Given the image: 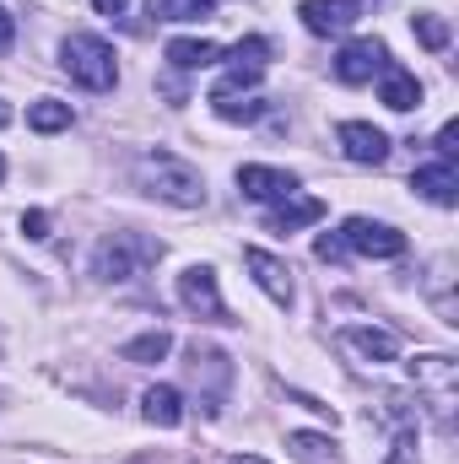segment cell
Segmentation results:
<instances>
[{
	"instance_id": "2e32d148",
	"label": "cell",
	"mask_w": 459,
	"mask_h": 464,
	"mask_svg": "<svg viewBox=\"0 0 459 464\" xmlns=\"http://www.w3.org/2000/svg\"><path fill=\"white\" fill-rule=\"evenodd\" d=\"M217 60H222V49L206 44V38H173V44H168V65H173V71H206V65H217Z\"/></svg>"
},
{
	"instance_id": "3957f363",
	"label": "cell",
	"mask_w": 459,
	"mask_h": 464,
	"mask_svg": "<svg viewBox=\"0 0 459 464\" xmlns=\"http://www.w3.org/2000/svg\"><path fill=\"white\" fill-rule=\"evenodd\" d=\"M157 254H162V243H151V237H141V232H114V237L98 243L93 270H98L103 281H130V276H141V265H151Z\"/></svg>"
},
{
	"instance_id": "484cf974",
	"label": "cell",
	"mask_w": 459,
	"mask_h": 464,
	"mask_svg": "<svg viewBox=\"0 0 459 464\" xmlns=\"http://www.w3.org/2000/svg\"><path fill=\"white\" fill-rule=\"evenodd\" d=\"M93 5H98V16H124L130 0H93Z\"/></svg>"
},
{
	"instance_id": "8fae6325",
	"label": "cell",
	"mask_w": 459,
	"mask_h": 464,
	"mask_svg": "<svg viewBox=\"0 0 459 464\" xmlns=\"http://www.w3.org/2000/svg\"><path fill=\"white\" fill-rule=\"evenodd\" d=\"M378 98H384V109H395V114H411V109H422V82L405 71V65H384L378 71Z\"/></svg>"
},
{
	"instance_id": "5bb4252c",
	"label": "cell",
	"mask_w": 459,
	"mask_h": 464,
	"mask_svg": "<svg viewBox=\"0 0 459 464\" xmlns=\"http://www.w3.org/2000/svg\"><path fill=\"white\" fill-rule=\"evenodd\" d=\"M336 346H341V351H356L362 362H395L400 341H395L389 330H341V335H336Z\"/></svg>"
},
{
	"instance_id": "ba28073f",
	"label": "cell",
	"mask_w": 459,
	"mask_h": 464,
	"mask_svg": "<svg viewBox=\"0 0 459 464\" xmlns=\"http://www.w3.org/2000/svg\"><path fill=\"white\" fill-rule=\"evenodd\" d=\"M298 16H303V27H308V33H319V38H341V33L356 27L362 5H356V0H303V5H298Z\"/></svg>"
},
{
	"instance_id": "52a82bcc",
	"label": "cell",
	"mask_w": 459,
	"mask_h": 464,
	"mask_svg": "<svg viewBox=\"0 0 459 464\" xmlns=\"http://www.w3.org/2000/svg\"><path fill=\"white\" fill-rule=\"evenodd\" d=\"M384 65H389V49H384L378 38H356V44H346L341 54H336V76H341L346 87H362V82H373Z\"/></svg>"
},
{
	"instance_id": "83f0119b",
	"label": "cell",
	"mask_w": 459,
	"mask_h": 464,
	"mask_svg": "<svg viewBox=\"0 0 459 464\" xmlns=\"http://www.w3.org/2000/svg\"><path fill=\"white\" fill-rule=\"evenodd\" d=\"M0 179H5V157H0Z\"/></svg>"
},
{
	"instance_id": "8992f818",
	"label": "cell",
	"mask_w": 459,
	"mask_h": 464,
	"mask_svg": "<svg viewBox=\"0 0 459 464\" xmlns=\"http://www.w3.org/2000/svg\"><path fill=\"white\" fill-rule=\"evenodd\" d=\"M336 243L351 248V254H367V259H400V254H405V232L384 227V222H367V217H351V222L336 232Z\"/></svg>"
},
{
	"instance_id": "7402d4cb",
	"label": "cell",
	"mask_w": 459,
	"mask_h": 464,
	"mask_svg": "<svg viewBox=\"0 0 459 464\" xmlns=\"http://www.w3.org/2000/svg\"><path fill=\"white\" fill-rule=\"evenodd\" d=\"M287 449H292V454H298L303 464H319V459H325V449H330V443H325L319 432H292V438H287Z\"/></svg>"
},
{
	"instance_id": "5b68a950",
	"label": "cell",
	"mask_w": 459,
	"mask_h": 464,
	"mask_svg": "<svg viewBox=\"0 0 459 464\" xmlns=\"http://www.w3.org/2000/svg\"><path fill=\"white\" fill-rule=\"evenodd\" d=\"M179 303H184L190 314H200L206 324H232L228 303H222V292H217V270H211V265H190V270L179 276Z\"/></svg>"
},
{
	"instance_id": "d6986e66",
	"label": "cell",
	"mask_w": 459,
	"mask_h": 464,
	"mask_svg": "<svg viewBox=\"0 0 459 464\" xmlns=\"http://www.w3.org/2000/svg\"><path fill=\"white\" fill-rule=\"evenodd\" d=\"M27 124H33L38 135H54V130H65V124H71V103H54V98H38V103L27 109Z\"/></svg>"
},
{
	"instance_id": "30bf717a",
	"label": "cell",
	"mask_w": 459,
	"mask_h": 464,
	"mask_svg": "<svg viewBox=\"0 0 459 464\" xmlns=\"http://www.w3.org/2000/svg\"><path fill=\"white\" fill-rule=\"evenodd\" d=\"M243 265L254 270V281H259V292L270 297V303H292V270L276 259V254H265V248H243Z\"/></svg>"
},
{
	"instance_id": "6da1fadb",
	"label": "cell",
	"mask_w": 459,
	"mask_h": 464,
	"mask_svg": "<svg viewBox=\"0 0 459 464\" xmlns=\"http://www.w3.org/2000/svg\"><path fill=\"white\" fill-rule=\"evenodd\" d=\"M135 184H141L146 195H157V200L179 206V211L206 206V184H200V173H195L190 162L168 157V151H146V157L135 162Z\"/></svg>"
},
{
	"instance_id": "7a4b0ae2",
	"label": "cell",
	"mask_w": 459,
	"mask_h": 464,
	"mask_svg": "<svg viewBox=\"0 0 459 464\" xmlns=\"http://www.w3.org/2000/svg\"><path fill=\"white\" fill-rule=\"evenodd\" d=\"M60 65H65V76L82 82L87 92H109L119 82L114 49H109L103 38H93V33H71V38L60 44Z\"/></svg>"
},
{
	"instance_id": "d4e9b609",
	"label": "cell",
	"mask_w": 459,
	"mask_h": 464,
	"mask_svg": "<svg viewBox=\"0 0 459 464\" xmlns=\"http://www.w3.org/2000/svg\"><path fill=\"white\" fill-rule=\"evenodd\" d=\"M11 38H16V22H11V16H5V11H0V54H5V49H11Z\"/></svg>"
},
{
	"instance_id": "9c48e42d",
	"label": "cell",
	"mask_w": 459,
	"mask_h": 464,
	"mask_svg": "<svg viewBox=\"0 0 459 464\" xmlns=\"http://www.w3.org/2000/svg\"><path fill=\"white\" fill-rule=\"evenodd\" d=\"M336 135H341V151L351 162H362V168L389 162V135H384V130H373V124H362V119H346Z\"/></svg>"
},
{
	"instance_id": "ffe728a7",
	"label": "cell",
	"mask_w": 459,
	"mask_h": 464,
	"mask_svg": "<svg viewBox=\"0 0 459 464\" xmlns=\"http://www.w3.org/2000/svg\"><path fill=\"white\" fill-rule=\"evenodd\" d=\"M168 351H173V335L168 330H151V335H135L124 346V362H162Z\"/></svg>"
},
{
	"instance_id": "44dd1931",
	"label": "cell",
	"mask_w": 459,
	"mask_h": 464,
	"mask_svg": "<svg viewBox=\"0 0 459 464\" xmlns=\"http://www.w3.org/2000/svg\"><path fill=\"white\" fill-rule=\"evenodd\" d=\"M411 27H416V38H422L427 49H449V38H454V33H449V22H444L438 11H422Z\"/></svg>"
},
{
	"instance_id": "9a60e30c",
	"label": "cell",
	"mask_w": 459,
	"mask_h": 464,
	"mask_svg": "<svg viewBox=\"0 0 459 464\" xmlns=\"http://www.w3.org/2000/svg\"><path fill=\"white\" fill-rule=\"evenodd\" d=\"M141 416H146L151 427H179V421H184V394L168 389V383H157V389L141 394Z\"/></svg>"
},
{
	"instance_id": "4316f807",
	"label": "cell",
	"mask_w": 459,
	"mask_h": 464,
	"mask_svg": "<svg viewBox=\"0 0 459 464\" xmlns=\"http://www.w3.org/2000/svg\"><path fill=\"white\" fill-rule=\"evenodd\" d=\"M232 464H265V459H254V454H238V459H232Z\"/></svg>"
},
{
	"instance_id": "e0dca14e",
	"label": "cell",
	"mask_w": 459,
	"mask_h": 464,
	"mask_svg": "<svg viewBox=\"0 0 459 464\" xmlns=\"http://www.w3.org/2000/svg\"><path fill=\"white\" fill-rule=\"evenodd\" d=\"M319 217H325L319 200H281V206L265 217V232H298V227H308V222H319Z\"/></svg>"
},
{
	"instance_id": "cb8c5ba5",
	"label": "cell",
	"mask_w": 459,
	"mask_h": 464,
	"mask_svg": "<svg viewBox=\"0 0 459 464\" xmlns=\"http://www.w3.org/2000/svg\"><path fill=\"white\" fill-rule=\"evenodd\" d=\"M22 232H27V237H49V217H44V211H27V217H22Z\"/></svg>"
},
{
	"instance_id": "f1b7e54d",
	"label": "cell",
	"mask_w": 459,
	"mask_h": 464,
	"mask_svg": "<svg viewBox=\"0 0 459 464\" xmlns=\"http://www.w3.org/2000/svg\"><path fill=\"white\" fill-rule=\"evenodd\" d=\"M5 119H11V114H5V109H0V124H5Z\"/></svg>"
},
{
	"instance_id": "4fadbf2b",
	"label": "cell",
	"mask_w": 459,
	"mask_h": 464,
	"mask_svg": "<svg viewBox=\"0 0 459 464\" xmlns=\"http://www.w3.org/2000/svg\"><path fill=\"white\" fill-rule=\"evenodd\" d=\"M411 189H416V195H427L433 206H454V200H459V173H454V162L416 168V173H411Z\"/></svg>"
},
{
	"instance_id": "277c9868",
	"label": "cell",
	"mask_w": 459,
	"mask_h": 464,
	"mask_svg": "<svg viewBox=\"0 0 459 464\" xmlns=\"http://www.w3.org/2000/svg\"><path fill=\"white\" fill-rule=\"evenodd\" d=\"M411 383L416 394H427V405L438 411V421H454V400H459V367L454 356H416L411 362Z\"/></svg>"
},
{
	"instance_id": "603a6c76",
	"label": "cell",
	"mask_w": 459,
	"mask_h": 464,
	"mask_svg": "<svg viewBox=\"0 0 459 464\" xmlns=\"http://www.w3.org/2000/svg\"><path fill=\"white\" fill-rule=\"evenodd\" d=\"M438 157H444V162H454V157H459V124H454V119L438 130Z\"/></svg>"
},
{
	"instance_id": "ac0fdd59",
	"label": "cell",
	"mask_w": 459,
	"mask_h": 464,
	"mask_svg": "<svg viewBox=\"0 0 459 464\" xmlns=\"http://www.w3.org/2000/svg\"><path fill=\"white\" fill-rule=\"evenodd\" d=\"M211 11H217V0H151V16L157 22H200Z\"/></svg>"
},
{
	"instance_id": "7c38bea8",
	"label": "cell",
	"mask_w": 459,
	"mask_h": 464,
	"mask_svg": "<svg viewBox=\"0 0 459 464\" xmlns=\"http://www.w3.org/2000/svg\"><path fill=\"white\" fill-rule=\"evenodd\" d=\"M238 189L249 195V200H292L298 195V179L292 173H281V168H238Z\"/></svg>"
}]
</instances>
